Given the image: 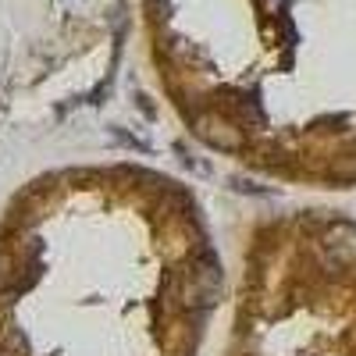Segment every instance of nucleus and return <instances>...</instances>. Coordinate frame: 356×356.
I'll return each mask as SVG.
<instances>
[{"instance_id": "nucleus-1", "label": "nucleus", "mask_w": 356, "mask_h": 356, "mask_svg": "<svg viewBox=\"0 0 356 356\" xmlns=\"http://www.w3.org/2000/svg\"><path fill=\"white\" fill-rule=\"evenodd\" d=\"M225 300L207 207L157 164H54L0 203V356H200Z\"/></svg>"}, {"instance_id": "nucleus-2", "label": "nucleus", "mask_w": 356, "mask_h": 356, "mask_svg": "<svg viewBox=\"0 0 356 356\" xmlns=\"http://www.w3.org/2000/svg\"><path fill=\"white\" fill-rule=\"evenodd\" d=\"M221 356H356V218L289 207L246 221Z\"/></svg>"}]
</instances>
